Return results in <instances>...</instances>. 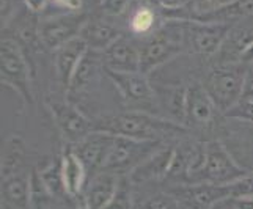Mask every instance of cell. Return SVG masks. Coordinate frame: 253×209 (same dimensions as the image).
Here are the masks:
<instances>
[{
  "mask_svg": "<svg viewBox=\"0 0 253 209\" xmlns=\"http://www.w3.org/2000/svg\"><path fill=\"white\" fill-rule=\"evenodd\" d=\"M94 130H102L113 135H123L142 142H158L164 143L165 140L186 134L187 127L165 120L156 113L146 110H129L117 115L104 117L98 121H93Z\"/></svg>",
  "mask_w": 253,
  "mask_h": 209,
  "instance_id": "cell-1",
  "label": "cell"
},
{
  "mask_svg": "<svg viewBox=\"0 0 253 209\" xmlns=\"http://www.w3.org/2000/svg\"><path fill=\"white\" fill-rule=\"evenodd\" d=\"M246 77L247 66L241 62L220 65L206 76L205 88L223 115L242 99Z\"/></svg>",
  "mask_w": 253,
  "mask_h": 209,
  "instance_id": "cell-2",
  "label": "cell"
},
{
  "mask_svg": "<svg viewBox=\"0 0 253 209\" xmlns=\"http://www.w3.org/2000/svg\"><path fill=\"white\" fill-rule=\"evenodd\" d=\"M186 42L184 22H170L158 30L140 47V71L150 74L153 69L170 62L182 50Z\"/></svg>",
  "mask_w": 253,
  "mask_h": 209,
  "instance_id": "cell-3",
  "label": "cell"
},
{
  "mask_svg": "<svg viewBox=\"0 0 253 209\" xmlns=\"http://www.w3.org/2000/svg\"><path fill=\"white\" fill-rule=\"evenodd\" d=\"M0 81L2 85L13 88L25 104H33L32 69L21 44L13 38H2Z\"/></svg>",
  "mask_w": 253,
  "mask_h": 209,
  "instance_id": "cell-4",
  "label": "cell"
},
{
  "mask_svg": "<svg viewBox=\"0 0 253 209\" xmlns=\"http://www.w3.org/2000/svg\"><path fill=\"white\" fill-rule=\"evenodd\" d=\"M162 146L164 143L158 142H142L135 140V138L115 135L102 171H110L125 176L126 173L135 170L156 151H159Z\"/></svg>",
  "mask_w": 253,
  "mask_h": 209,
  "instance_id": "cell-5",
  "label": "cell"
},
{
  "mask_svg": "<svg viewBox=\"0 0 253 209\" xmlns=\"http://www.w3.org/2000/svg\"><path fill=\"white\" fill-rule=\"evenodd\" d=\"M206 161L198 182H211V184L226 186L246 176L252 170L242 167L219 140L208 142L206 145Z\"/></svg>",
  "mask_w": 253,
  "mask_h": 209,
  "instance_id": "cell-6",
  "label": "cell"
},
{
  "mask_svg": "<svg viewBox=\"0 0 253 209\" xmlns=\"http://www.w3.org/2000/svg\"><path fill=\"white\" fill-rule=\"evenodd\" d=\"M90 17L85 13H68L46 17L38 22V35L42 47L57 50L68 41L79 38V35Z\"/></svg>",
  "mask_w": 253,
  "mask_h": 209,
  "instance_id": "cell-7",
  "label": "cell"
},
{
  "mask_svg": "<svg viewBox=\"0 0 253 209\" xmlns=\"http://www.w3.org/2000/svg\"><path fill=\"white\" fill-rule=\"evenodd\" d=\"M47 107L52 113L62 137L69 143L76 145L94 130L93 121H90L84 113L65 99H47Z\"/></svg>",
  "mask_w": 253,
  "mask_h": 209,
  "instance_id": "cell-8",
  "label": "cell"
},
{
  "mask_svg": "<svg viewBox=\"0 0 253 209\" xmlns=\"http://www.w3.org/2000/svg\"><path fill=\"white\" fill-rule=\"evenodd\" d=\"M107 77L120 91L121 98L127 104L135 107H150L154 106V91L153 85L148 81V76L142 71L118 73L104 68Z\"/></svg>",
  "mask_w": 253,
  "mask_h": 209,
  "instance_id": "cell-9",
  "label": "cell"
},
{
  "mask_svg": "<svg viewBox=\"0 0 253 209\" xmlns=\"http://www.w3.org/2000/svg\"><path fill=\"white\" fill-rule=\"evenodd\" d=\"M186 25V41L194 49L195 54L202 57H212L220 49L226 35L230 32V24L219 22H200L187 21Z\"/></svg>",
  "mask_w": 253,
  "mask_h": 209,
  "instance_id": "cell-10",
  "label": "cell"
},
{
  "mask_svg": "<svg viewBox=\"0 0 253 209\" xmlns=\"http://www.w3.org/2000/svg\"><path fill=\"white\" fill-rule=\"evenodd\" d=\"M217 113L220 112L208 94L205 85L197 81L190 82L186 96V127L208 129L215 121Z\"/></svg>",
  "mask_w": 253,
  "mask_h": 209,
  "instance_id": "cell-11",
  "label": "cell"
},
{
  "mask_svg": "<svg viewBox=\"0 0 253 209\" xmlns=\"http://www.w3.org/2000/svg\"><path fill=\"white\" fill-rule=\"evenodd\" d=\"M171 194L176 197L184 209H211L222 200L231 198L230 186L197 182V184H181Z\"/></svg>",
  "mask_w": 253,
  "mask_h": 209,
  "instance_id": "cell-12",
  "label": "cell"
},
{
  "mask_svg": "<svg viewBox=\"0 0 253 209\" xmlns=\"http://www.w3.org/2000/svg\"><path fill=\"white\" fill-rule=\"evenodd\" d=\"M113 138H115L113 134L102 132V130H93L81 142H77L76 145H69V148L82 161L86 171L99 173L104 168Z\"/></svg>",
  "mask_w": 253,
  "mask_h": 209,
  "instance_id": "cell-13",
  "label": "cell"
},
{
  "mask_svg": "<svg viewBox=\"0 0 253 209\" xmlns=\"http://www.w3.org/2000/svg\"><path fill=\"white\" fill-rule=\"evenodd\" d=\"M101 55L104 68L110 71H140V47H137L135 42L125 35H121L112 46L101 52Z\"/></svg>",
  "mask_w": 253,
  "mask_h": 209,
  "instance_id": "cell-14",
  "label": "cell"
},
{
  "mask_svg": "<svg viewBox=\"0 0 253 209\" xmlns=\"http://www.w3.org/2000/svg\"><path fill=\"white\" fill-rule=\"evenodd\" d=\"M154 106L165 120L186 126V96L187 86L182 85H153Z\"/></svg>",
  "mask_w": 253,
  "mask_h": 209,
  "instance_id": "cell-15",
  "label": "cell"
},
{
  "mask_svg": "<svg viewBox=\"0 0 253 209\" xmlns=\"http://www.w3.org/2000/svg\"><path fill=\"white\" fill-rule=\"evenodd\" d=\"M88 50H90L88 46H86V42L81 37L68 41L66 44L54 50L55 52L54 65H55L57 79L60 85L65 88V91H68L69 84L73 81V76L76 73L77 66L81 65L82 58L85 57V54Z\"/></svg>",
  "mask_w": 253,
  "mask_h": 209,
  "instance_id": "cell-16",
  "label": "cell"
},
{
  "mask_svg": "<svg viewBox=\"0 0 253 209\" xmlns=\"http://www.w3.org/2000/svg\"><path fill=\"white\" fill-rule=\"evenodd\" d=\"M120 179V175L110 171L96 173L82 194L81 209H106L117 192Z\"/></svg>",
  "mask_w": 253,
  "mask_h": 209,
  "instance_id": "cell-17",
  "label": "cell"
},
{
  "mask_svg": "<svg viewBox=\"0 0 253 209\" xmlns=\"http://www.w3.org/2000/svg\"><path fill=\"white\" fill-rule=\"evenodd\" d=\"M174 148L162 146L159 151H156L153 156H150L145 162H142L135 170L129 173V179L132 184L137 182H148L153 179L167 178L170 165L173 161Z\"/></svg>",
  "mask_w": 253,
  "mask_h": 209,
  "instance_id": "cell-18",
  "label": "cell"
},
{
  "mask_svg": "<svg viewBox=\"0 0 253 209\" xmlns=\"http://www.w3.org/2000/svg\"><path fill=\"white\" fill-rule=\"evenodd\" d=\"M79 37L86 42L90 50L104 52L121 37V33L112 22L102 17H93V19L90 17Z\"/></svg>",
  "mask_w": 253,
  "mask_h": 209,
  "instance_id": "cell-19",
  "label": "cell"
},
{
  "mask_svg": "<svg viewBox=\"0 0 253 209\" xmlns=\"http://www.w3.org/2000/svg\"><path fill=\"white\" fill-rule=\"evenodd\" d=\"M30 175L17 173L2 179V208L3 209H30Z\"/></svg>",
  "mask_w": 253,
  "mask_h": 209,
  "instance_id": "cell-20",
  "label": "cell"
},
{
  "mask_svg": "<svg viewBox=\"0 0 253 209\" xmlns=\"http://www.w3.org/2000/svg\"><path fill=\"white\" fill-rule=\"evenodd\" d=\"M62 173L65 181L66 195L71 198L82 197L85 190V181H86V168L82 161L74 154L71 148H66L62 154Z\"/></svg>",
  "mask_w": 253,
  "mask_h": 209,
  "instance_id": "cell-21",
  "label": "cell"
},
{
  "mask_svg": "<svg viewBox=\"0 0 253 209\" xmlns=\"http://www.w3.org/2000/svg\"><path fill=\"white\" fill-rule=\"evenodd\" d=\"M25 164H27L25 143L21 137H11L2 150V165H0L2 179L17 175V173H24Z\"/></svg>",
  "mask_w": 253,
  "mask_h": 209,
  "instance_id": "cell-22",
  "label": "cell"
},
{
  "mask_svg": "<svg viewBox=\"0 0 253 209\" xmlns=\"http://www.w3.org/2000/svg\"><path fill=\"white\" fill-rule=\"evenodd\" d=\"M99 65L102 66L101 52H94V50L86 52L85 57L82 58L81 65L76 69V73L73 76V81H71V84H69V88L66 93L79 91V90L85 88V86L91 82L93 77L96 76V73H98Z\"/></svg>",
  "mask_w": 253,
  "mask_h": 209,
  "instance_id": "cell-23",
  "label": "cell"
},
{
  "mask_svg": "<svg viewBox=\"0 0 253 209\" xmlns=\"http://www.w3.org/2000/svg\"><path fill=\"white\" fill-rule=\"evenodd\" d=\"M253 14V0H234L233 3L226 5L220 10H215L209 14L194 17L200 22H219V24H228L230 21H236L239 17Z\"/></svg>",
  "mask_w": 253,
  "mask_h": 209,
  "instance_id": "cell-24",
  "label": "cell"
},
{
  "mask_svg": "<svg viewBox=\"0 0 253 209\" xmlns=\"http://www.w3.org/2000/svg\"><path fill=\"white\" fill-rule=\"evenodd\" d=\"M38 173L52 197L66 195L63 173H62V156H60V158H54L46 167L40 168Z\"/></svg>",
  "mask_w": 253,
  "mask_h": 209,
  "instance_id": "cell-25",
  "label": "cell"
},
{
  "mask_svg": "<svg viewBox=\"0 0 253 209\" xmlns=\"http://www.w3.org/2000/svg\"><path fill=\"white\" fill-rule=\"evenodd\" d=\"M50 198H54L44 186L38 170H33L30 173V202L35 209H42Z\"/></svg>",
  "mask_w": 253,
  "mask_h": 209,
  "instance_id": "cell-26",
  "label": "cell"
},
{
  "mask_svg": "<svg viewBox=\"0 0 253 209\" xmlns=\"http://www.w3.org/2000/svg\"><path fill=\"white\" fill-rule=\"evenodd\" d=\"M138 209H184V206L173 194L159 192L143 200Z\"/></svg>",
  "mask_w": 253,
  "mask_h": 209,
  "instance_id": "cell-27",
  "label": "cell"
},
{
  "mask_svg": "<svg viewBox=\"0 0 253 209\" xmlns=\"http://www.w3.org/2000/svg\"><path fill=\"white\" fill-rule=\"evenodd\" d=\"M130 179L129 176H121L120 184L112 202L106 209H132V194H130Z\"/></svg>",
  "mask_w": 253,
  "mask_h": 209,
  "instance_id": "cell-28",
  "label": "cell"
},
{
  "mask_svg": "<svg viewBox=\"0 0 253 209\" xmlns=\"http://www.w3.org/2000/svg\"><path fill=\"white\" fill-rule=\"evenodd\" d=\"M156 24V14L153 10L150 8H140L137 10L130 19V29H132L134 33L137 35H145V33H150Z\"/></svg>",
  "mask_w": 253,
  "mask_h": 209,
  "instance_id": "cell-29",
  "label": "cell"
},
{
  "mask_svg": "<svg viewBox=\"0 0 253 209\" xmlns=\"http://www.w3.org/2000/svg\"><path fill=\"white\" fill-rule=\"evenodd\" d=\"M230 194L233 200L238 198H253V171L247 173L246 176L239 178L238 181L231 182Z\"/></svg>",
  "mask_w": 253,
  "mask_h": 209,
  "instance_id": "cell-30",
  "label": "cell"
},
{
  "mask_svg": "<svg viewBox=\"0 0 253 209\" xmlns=\"http://www.w3.org/2000/svg\"><path fill=\"white\" fill-rule=\"evenodd\" d=\"M225 117L253 125V99H241L236 106H233L225 113Z\"/></svg>",
  "mask_w": 253,
  "mask_h": 209,
  "instance_id": "cell-31",
  "label": "cell"
},
{
  "mask_svg": "<svg viewBox=\"0 0 253 209\" xmlns=\"http://www.w3.org/2000/svg\"><path fill=\"white\" fill-rule=\"evenodd\" d=\"M234 0H195V17L209 14L215 10H220V8L233 3Z\"/></svg>",
  "mask_w": 253,
  "mask_h": 209,
  "instance_id": "cell-32",
  "label": "cell"
},
{
  "mask_svg": "<svg viewBox=\"0 0 253 209\" xmlns=\"http://www.w3.org/2000/svg\"><path fill=\"white\" fill-rule=\"evenodd\" d=\"M129 0H102V13L107 16H120L127 8Z\"/></svg>",
  "mask_w": 253,
  "mask_h": 209,
  "instance_id": "cell-33",
  "label": "cell"
},
{
  "mask_svg": "<svg viewBox=\"0 0 253 209\" xmlns=\"http://www.w3.org/2000/svg\"><path fill=\"white\" fill-rule=\"evenodd\" d=\"M239 62L246 66L253 65V40L249 41L246 46H244L239 52Z\"/></svg>",
  "mask_w": 253,
  "mask_h": 209,
  "instance_id": "cell-34",
  "label": "cell"
},
{
  "mask_svg": "<svg viewBox=\"0 0 253 209\" xmlns=\"http://www.w3.org/2000/svg\"><path fill=\"white\" fill-rule=\"evenodd\" d=\"M242 99H253V65L247 66V77H246V85H244Z\"/></svg>",
  "mask_w": 253,
  "mask_h": 209,
  "instance_id": "cell-35",
  "label": "cell"
},
{
  "mask_svg": "<svg viewBox=\"0 0 253 209\" xmlns=\"http://www.w3.org/2000/svg\"><path fill=\"white\" fill-rule=\"evenodd\" d=\"M24 5L29 8V11L33 14H38L46 8V5L50 2V0H22Z\"/></svg>",
  "mask_w": 253,
  "mask_h": 209,
  "instance_id": "cell-36",
  "label": "cell"
},
{
  "mask_svg": "<svg viewBox=\"0 0 253 209\" xmlns=\"http://www.w3.org/2000/svg\"><path fill=\"white\" fill-rule=\"evenodd\" d=\"M165 10H182L190 0H156Z\"/></svg>",
  "mask_w": 253,
  "mask_h": 209,
  "instance_id": "cell-37",
  "label": "cell"
},
{
  "mask_svg": "<svg viewBox=\"0 0 253 209\" xmlns=\"http://www.w3.org/2000/svg\"><path fill=\"white\" fill-rule=\"evenodd\" d=\"M16 8V0H2V22H8Z\"/></svg>",
  "mask_w": 253,
  "mask_h": 209,
  "instance_id": "cell-38",
  "label": "cell"
},
{
  "mask_svg": "<svg viewBox=\"0 0 253 209\" xmlns=\"http://www.w3.org/2000/svg\"><path fill=\"white\" fill-rule=\"evenodd\" d=\"M54 3H57L58 6H63L66 10H71L73 13L79 11L82 6V0H52Z\"/></svg>",
  "mask_w": 253,
  "mask_h": 209,
  "instance_id": "cell-39",
  "label": "cell"
},
{
  "mask_svg": "<svg viewBox=\"0 0 253 209\" xmlns=\"http://www.w3.org/2000/svg\"><path fill=\"white\" fill-rule=\"evenodd\" d=\"M234 209H253V198L234 200Z\"/></svg>",
  "mask_w": 253,
  "mask_h": 209,
  "instance_id": "cell-40",
  "label": "cell"
},
{
  "mask_svg": "<svg viewBox=\"0 0 253 209\" xmlns=\"http://www.w3.org/2000/svg\"><path fill=\"white\" fill-rule=\"evenodd\" d=\"M211 209H234V200L233 198L222 200V202L215 203Z\"/></svg>",
  "mask_w": 253,
  "mask_h": 209,
  "instance_id": "cell-41",
  "label": "cell"
}]
</instances>
